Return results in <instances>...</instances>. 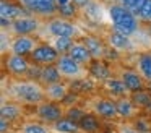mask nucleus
<instances>
[{"instance_id":"1","label":"nucleus","mask_w":151,"mask_h":133,"mask_svg":"<svg viewBox=\"0 0 151 133\" xmlns=\"http://www.w3.org/2000/svg\"><path fill=\"white\" fill-rule=\"evenodd\" d=\"M107 15L111 19V24L114 31H119L122 34L133 36L140 29V19L133 15V12L125 8L120 3H112L107 8Z\"/></svg>"},{"instance_id":"2","label":"nucleus","mask_w":151,"mask_h":133,"mask_svg":"<svg viewBox=\"0 0 151 133\" xmlns=\"http://www.w3.org/2000/svg\"><path fill=\"white\" fill-rule=\"evenodd\" d=\"M8 94L21 104H34V106H37V104L44 102L46 88H42L34 80L15 81L8 88Z\"/></svg>"},{"instance_id":"3","label":"nucleus","mask_w":151,"mask_h":133,"mask_svg":"<svg viewBox=\"0 0 151 133\" xmlns=\"http://www.w3.org/2000/svg\"><path fill=\"white\" fill-rule=\"evenodd\" d=\"M46 29L52 37H73L75 39L76 36L81 34L80 28L73 23H70L67 18H52L49 23L46 24Z\"/></svg>"},{"instance_id":"4","label":"nucleus","mask_w":151,"mask_h":133,"mask_svg":"<svg viewBox=\"0 0 151 133\" xmlns=\"http://www.w3.org/2000/svg\"><path fill=\"white\" fill-rule=\"evenodd\" d=\"M55 65L59 67L62 76L63 78H68V80L83 78L86 75V70L83 68V65L78 63L76 60H73L68 54H62V55H60L59 60L55 62Z\"/></svg>"},{"instance_id":"5","label":"nucleus","mask_w":151,"mask_h":133,"mask_svg":"<svg viewBox=\"0 0 151 133\" xmlns=\"http://www.w3.org/2000/svg\"><path fill=\"white\" fill-rule=\"evenodd\" d=\"M60 57V52L50 44H37L31 52V60L37 65H50L55 63Z\"/></svg>"},{"instance_id":"6","label":"nucleus","mask_w":151,"mask_h":133,"mask_svg":"<svg viewBox=\"0 0 151 133\" xmlns=\"http://www.w3.org/2000/svg\"><path fill=\"white\" fill-rule=\"evenodd\" d=\"M39 28H41V23L36 16L23 15L20 18L13 19V23L10 26V31L17 36H29V34H34Z\"/></svg>"},{"instance_id":"7","label":"nucleus","mask_w":151,"mask_h":133,"mask_svg":"<svg viewBox=\"0 0 151 133\" xmlns=\"http://www.w3.org/2000/svg\"><path fill=\"white\" fill-rule=\"evenodd\" d=\"M36 115L39 117L42 122L46 123H54L57 120L62 119L63 115V109L60 104H55V102H41L37 104V109H36Z\"/></svg>"},{"instance_id":"8","label":"nucleus","mask_w":151,"mask_h":133,"mask_svg":"<svg viewBox=\"0 0 151 133\" xmlns=\"http://www.w3.org/2000/svg\"><path fill=\"white\" fill-rule=\"evenodd\" d=\"M5 68L15 76H23L29 70V62L24 58V55L10 54L8 57H5Z\"/></svg>"},{"instance_id":"9","label":"nucleus","mask_w":151,"mask_h":133,"mask_svg":"<svg viewBox=\"0 0 151 133\" xmlns=\"http://www.w3.org/2000/svg\"><path fill=\"white\" fill-rule=\"evenodd\" d=\"M107 44H109V47H112L117 52H127V50H132V49H133L132 36L122 34V32L114 31V29H111L109 34H107Z\"/></svg>"},{"instance_id":"10","label":"nucleus","mask_w":151,"mask_h":133,"mask_svg":"<svg viewBox=\"0 0 151 133\" xmlns=\"http://www.w3.org/2000/svg\"><path fill=\"white\" fill-rule=\"evenodd\" d=\"M28 12L47 18V16H54L59 12V3H57V0H34L28 8Z\"/></svg>"},{"instance_id":"11","label":"nucleus","mask_w":151,"mask_h":133,"mask_svg":"<svg viewBox=\"0 0 151 133\" xmlns=\"http://www.w3.org/2000/svg\"><path fill=\"white\" fill-rule=\"evenodd\" d=\"M36 41H34L31 36H17V37L12 41V54H18V55H31V52L36 47Z\"/></svg>"},{"instance_id":"12","label":"nucleus","mask_w":151,"mask_h":133,"mask_svg":"<svg viewBox=\"0 0 151 133\" xmlns=\"http://www.w3.org/2000/svg\"><path fill=\"white\" fill-rule=\"evenodd\" d=\"M88 73L91 75L94 80H99V81H107L109 78H112V73L109 70V67L102 62V58H93L91 63L88 65Z\"/></svg>"},{"instance_id":"13","label":"nucleus","mask_w":151,"mask_h":133,"mask_svg":"<svg viewBox=\"0 0 151 133\" xmlns=\"http://www.w3.org/2000/svg\"><path fill=\"white\" fill-rule=\"evenodd\" d=\"M94 109V114H98L99 117L102 119H115L119 115L117 112V104L114 101H109V99H99L94 102L93 106Z\"/></svg>"},{"instance_id":"14","label":"nucleus","mask_w":151,"mask_h":133,"mask_svg":"<svg viewBox=\"0 0 151 133\" xmlns=\"http://www.w3.org/2000/svg\"><path fill=\"white\" fill-rule=\"evenodd\" d=\"M68 55L81 65H89L93 60V55L89 49L85 45V42H73V45L68 50Z\"/></svg>"},{"instance_id":"15","label":"nucleus","mask_w":151,"mask_h":133,"mask_svg":"<svg viewBox=\"0 0 151 133\" xmlns=\"http://www.w3.org/2000/svg\"><path fill=\"white\" fill-rule=\"evenodd\" d=\"M122 81L125 83V86L128 88L130 93H135V91H140L143 89V80L145 78L140 75V71H135V70H124L120 73Z\"/></svg>"},{"instance_id":"16","label":"nucleus","mask_w":151,"mask_h":133,"mask_svg":"<svg viewBox=\"0 0 151 133\" xmlns=\"http://www.w3.org/2000/svg\"><path fill=\"white\" fill-rule=\"evenodd\" d=\"M83 42H85V45L89 49L93 58H104L106 57L107 47H106V44L102 42V39H99L98 36H85V37H83Z\"/></svg>"},{"instance_id":"17","label":"nucleus","mask_w":151,"mask_h":133,"mask_svg":"<svg viewBox=\"0 0 151 133\" xmlns=\"http://www.w3.org/2000/svg\"><path fill=\"white\" fill-rule=\"evenodd\" d=\"M23 10H26L20 3H13L10 0H2L0 2V16H5L8 19H17L20 16H23Z\"/></svg>"},{"instance_id":"18","label":"nucleus","mask_w":151,"mask_h":133,"mask_svg":"<svg viewBox=\"0 0 151 133\" xmlns=\"http://www.w3.org/2000/svg\"><path fill=\"white\" fill-rule=\"evenodd\" d=\"M68 89H70V86L60 83V81L46 84V97H47V99H50V101H62L63 97L67 96Z\"/></svg>"},{"instance_id":"19","label":"nucleus","mask_w":151,"mask_h":133,"mask_svg":"<svg viewBox=\"0 0 151 133\" xmlns=\"http://www.w3.org/2000/svg\"><path fill=\"white\" fill-rule=\"evenodd\" d=\"M104 88L112 94V96H127V94H132L128 91V88L125 86V83L122 81V78H109L107 81H104Z\"/></svg>"},{"instance_id":"20","label":"nucleus","mask_w":151,"mask_h":133,"mask_svg":"<svg viewBox=\"0 0 151 133\" xmlns=\"http://www.w3.org/2000/svg\"><path fill=\"white\" fill-rule=\"evenodd\" d=\"M115 104H117L119 117H122V119H132V117L135 115V109H137V106L133 104L132 97L122 96L119 101H115Z\"/></svg>"},{"instance_id":"21","label":"nucleus","mask_w":151,"mask_h":133,"mask_svg":"<svg viewBox=\"0 0 151 133\" xmlns=\"http://www.w3.org/2000/svg\"><path fill=\"white\" fill-rule=\"evenodd\" d=\"M60 78H63V76H62V73H60L59 67H57L55 63L44 65L42 67V76H41V81H42L44 84L57 83V81H60Z\"/></svg>"},{"instance_id":"22","label":"nucleus","mask_w":151,"mask_h":133,"mask_svg":"<svg viewBox=\"0 0 151 133\" xmlns=\"http://www.w3.org/2000/svg\"><path fill=\"white\" fill-rule=\"evenodd\" d=\"M137 70L140 71V75L145 78V80L151 81V54L150 52H145V54L138 55Z\"/></svg>"},{"instance_id":"23","label":"nucleus","mask_w":151,"mask_h":133,"mask_svg":"<svg viewBox=\"0 0 151 133\" xmlns=\"http://www.w3.org/2000/svg\"><path fill=\"white\" fill-rule=\"evenodd\" d=\"M70 91L73 93H89V91L94 89V81H91L89 78L83 76V78H76V80H72V83L68 84Z\"/></svg>"},{"instance_id":"24","label":"nucleus","mask_w":151,"mask_h":133,"mask_svg":"<svg viewBox=\"0 0 151 133\" xmlns=\"http://www.w3.org/2000/svg\"><path fill=\"white\" fill-rule=\"evenodd\" d=\"M20 115H21V107H20V104H15V102H4V104H2V107H0V117L8 119L10 122L17 120Z\"/></svg>"},{"instance_id":"25","label":"nucleus","mask_w":151,"mask_h":133,"mask_svg":"<svg viewBox=\"0 0 151 133\" xmlns=\"http://www.w3.org/2000/svg\"><path fill=\"white\" fill-rule=\"evenodd\" d=\"M54 130H55L57 133H78L80 125L65 117V119H60V120H57V122H54Z\"/></svg>"},{"instance_id":"26","label":"nucleus","mask_w":151,"mask_h":133,"mask_svg":"<svg viewBox=\"0 0 151 133\" xmlns=\"http://www.w3.org/2000/svg\"><path fill=\"white\" fill-rule=\"evenodd\" d=\"M80 130L85 133H94L99 130V120L96 119V115H91V114H86L81 120H80Z\"/></svg>"},{"instance_id":"27","label":"nucleus","mask_w":151,"mask_h":133,"mask_svg":"<svg viewBox=\"0 0 151 133\" xmlns=\"http://www.w3.org/2000/svg\"><path fill=\"white\" fill-rule=\"evenodd\" d=\"M133 104L138 107V109H146L148 106L151 104V94L145 89H140V91H135V93L130 94Z\"/></svg>"},{"instance_id":"28","label":"nucleus","mask_w":151,"mask_h":133,"mask_svg":"<svg viewBox=\"0 0 151 133\" xmlns=\"http://www.w3.org/2000/svg\"><path fill=\"white\" fill-rule=\"evenodd\" d=\"M85 15L88 16L91 21L99 23L102 19V10H101V6H99V3H96V2L91 0V3L85 8Z\"/></svg>"},{"instance_id":"29","label":"nucleus","mask_w":151,"mask_h":133,"mask_svg":"<svg viewBox=\"0 0 151 133\" xmlns=\"http://www.w3.org/2000/svg\"><path fill=\"white\" fill-rule=\"evenodd\" d=\"M20 133H49V128L37 122H26L21 125Z\"/></svg>"},{"instance_id":"30","label":"nucleus","mask_w":151,"mask_h":133,"mask_svg":"<svg viewBox=\"0 0 151 133\" xmlns=\"http://www.w3.org/2000/svg\"><path fill=\"white\" fill-rule=\"evenodd\" d=\"M135 16H137L140 21L151 23V0H145L140 8L135 12Z\"/></svg>"},{"instance_id":"31","label":"nucleus","mask_w":151,"mask_h":133,"mask_svg":"<svg viewBox=\"0 0 151 133\" xmlns=\"http://www.w3.org/2000/svg\"><path fill=\"white\" fill-rule=\"evenodd\" d=\"M73 45V37H55L54 41V47L62 54H68L70 47Z\"/></svg>"},{"instance_id":"32","label":"nucleus","mask_w":151,"mask_h":133,"mask_svg":"<svg viewBox=\"0 0 151 133\" xmlns=\"http://www.w3.org/2000/svg\"><path fill=\"white\" fill-rule=\"evenodd\" d=\"M76 10H78V6L75 5L73 2H70V3H65V5H59V15L62 16V18H73V16L76 15Z\"/></svg>"},{"instance_id":"33","label":"nucleus","mask_w":151,"mask_h":133,"mask_svg":"<svg viewBox=\"0 0 151 133\" xmlns=\"http://www.w3.org/2000/svg\"><path fill=\"white\" fill-rule=\"evenodd\" d=\"M85 115H86V112L83 109H78V107H68V110L65 112L67 119L73 120V122H76V123H80V120H81Z\"/></svg>"},{"instance_id":"34","label":"nucleus","mask_w":151,"mask_h":133,"mask_svg":"<svg viewBox=\"0 0 151 133\" xmlns=\"http://www.w3.org/2000/svg\"><path fill=\"white\" fill-rule=\"evenodd\" d=\"M143 2H145V0H117V3L124 5L125 8H128V10H132L133 15H135V12L141 6V3H143Z\"/></svg>"},{"instance_id":"35","label":"nucleus","mask_w":151,"mask_h":133,"mask_svg":"<svg viewBox=\"0 0 151 133\" xmlns=\"http://www.w3.org/2000/svg\"><path fill=\"white\" fill-rule=\"evenodd\" d=\"M26 76L29 78V80H34V81L41 80V76H42V67H41V65H37V63L34 65V67H29Z\"/></svg>"},{"instance_id":"36","label":"nucleus","mask_w":151,"mask_h":133,"mask_svg":"<svg viewBox=\"0 0 151 133\" xmlns=\"http://www.w3.org/2000/svg\"><path fill=\"white\" fill-rule=\"evenodd\" d=\"M133 127L140 133H146V132H150V130H151V123L148 122L146 119H137V120H135V125Z\"/></svg>"},{"instance_id":"37","label":"nucleus","mask_w":151,"mask_h":133,"mask_svg":"<svg viewBox=\"0 0 151 133\" xmlns=\"http://www.w3.org/2000/svg\"><path fill=\"white\" fill-rule=\"evenodd\" d=\"M76 99H78V94H76V93L73 94V91H72V93H67V96L63 97L60 102H62V104H67V106H70V104H75Z\"/></svg>"},{"instance_id":"38","label":"nucleus","mask_w":151,"mask_h":133,"mask_svg":"<svg viewBox=\"0 0 151 133\" xmlns=\"http://www.w3.org/2000/svg\"><path fill=\"white\" fill-rule=\"evenodd\" d=\"M7 49L10 50L12 49V42H10V39L7 41V34H5V29L2 31V54H7Z\"/></svg>"},{"instance_id":"39","label":"nucleus","mask_w":151,"mask_h":133,"mask_svg":"<svg viewBox=\"0 0 151 133\" xmlns=\"http://www.w3.org/2000/svg\"><path fill=\"white\" fill-rule=\"evenodd\" d=\"M7 130H10V120L0 117V133H7Z\"/></svg>"},{"instance_id":"40","label":"nucleus","mask_w":151,"mask_h":133,"mask_svg":"<svg viewBox=\"0 0 151 133\" xmlns=\"http://www.w3.org/2000/svg\"><path fill=\"white\" fill-rule=\"evenodd\" d=\"M73 3H75L76 6H78V8H86V6L89 5V3H91V0H72Z\"/></svg>"},{"instance_id":"41","label":"nucleus","mask_w":151,"mask_h":133,"mask_svg":"<svg viewBox=\"0 0 151 133\" xmlns=\"http://www.w3.org/2000/svg\"><path fill=\"white\" fill-rule=\"evenodd\" d=\"M119 133H140L138 132L137 128H132V127H120V128H119Z\"/></svg>"},{"instance_id":"42","label":"nucleus","mask_w":151,"mask_h":133,"mask_svg":"<svg viewBox=\"0 0 151 133\" xmlns=\"http://www.w3.org/2000/svg\"><path fill=\"white\" fill-rule=\"evenodd\" d=\"M17 2H18V3H20V5H23V6H24V8H26V10H28V8H29V6H31V3H33V2H34V0H17Z\"/></svg>"},{"instance_id":"43","label":"nucleus","mask_w":151,"mask_h":133,"mask_svg":"<svg viewBox=\"0 0 151 133\" xmlns=\"http://www.w3.org/2000/svg\"><path fill=\"white\" fill-rule=\"evenodd\" d=\"M70 2H72V0H57L59 5H65V3H70Z\"/></svg>"},{"instance_id":"44","label":"nucleus","mask_w":151,"mask_h":133,"mask_svg":"<svg viewBox=\"0 0 151 133\" xmlns=\"http://www.w3.org/2000/svg\"><path fill=\"white\" fill-rule=\"evenodd\" d=\"M145 110H148V112H151V104H150V106H148V107H146V109H145Z\"/></svg>"},{"instance_id":"45","label":"nucleus","mask_w":151,"mask_h":133,"mask_svg":"<svg viewBox=\"0 0 151 133\" xmlns=\"http://www.w3.org/2000/svg\"><path fill=\"white\" fill-rule=\"evenodd\" d=\"M146 133H151V130H150V132H146Z\"/></svg>"},{"instance_id":"46","label":"nucleus","mask_w":151,"mask_h":133,"mask_svg":"<svg viewBox=\"0 0 151 133\" xmlns=\"http://www.w3.org/2000/svg\"><path fill=\"white\" fill-rule=\"evenodd\" d=\"M106 133H112V132H106Z\"/></svg>"}]
</instances>
